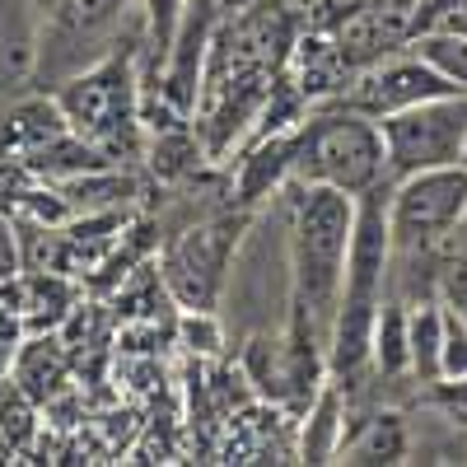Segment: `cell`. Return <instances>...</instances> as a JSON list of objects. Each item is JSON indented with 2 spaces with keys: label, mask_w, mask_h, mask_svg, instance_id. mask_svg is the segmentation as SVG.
<instances>
[{
  "label": "cell",
  "mask_w": 467,
  "mask_h": 467,
  "mask_svg": "<svg viewBox=\"0 0 467 467\" xmlns=\"http://www.w3.org/2000/svg\"><path fill=\"white\" fill-rule=\"evenodd\" d=\"M290 346L327 356V337L341 299L356 197L318 182H290Z\"/></svg>",
  "instance_id": "cell-1"
},
{
  "label": "cell",
  "mask_w": 467,
  "mask_h": 467,
  "mask_svg": "<svg viewBox=\"0 0 467 467\" xmlns=\"http://www.w3.org/2000/svg\"><path fill=\"white\" fill-rule=\"evenodd\" d=\"M290 182H318V187L350 192V197L388 182L379 122L346 103L337 112L299 122L290 131Z\"/></svg>",
  "instance_id": "cell-2"
},
{
  "label": "cell",
  "mask_w": 467,
  "mask_h": 467,
  "mask_svg": "<svg viewBox=\"0 0 467 467\" xmlns=\"http://www.w3.org/2000/svg\"><path fill=\"white\" fill-rule=\"evenodd\" d=\"M379 136H383V154H388V178L458 164L462 136H467V89H453V94L379 117Z\"/></svg>",
  "instance_id": "cell-3"
},
{
  "label": "cell",
  "mask_w": 467,
  "mask_h": 467,
  "mask_svg": "<svg viewBox=\"0 0 467 467\" xmlns=\"http://www.w3.org/2000/svg\"><path fill=\"white\" fill-rule=\"evenodd\" d=\"M467 206V169H420L407 178H393L388 192V229H393V253H431L444 234L458 229Z\"/></svg>",
  "instance_id": "cell-4"
},
{
  "label": "cell",
  "mask_w": 467,
  "mask_h": 467,
  "mask_svg": "<svg viewBox=\"0 0 467 467\" xmlns=\"http://www.w3.org/2000/svg\"><path fill=\"white\" fill-rule=\"evenodd\" d=\"M57 108L70 131L89 145H117L122 131L136 122V89H131V61H99L94 70L75 75L57 94Z\"/></svg>",
  "instance_id": "cell-5"
},
{
  "label": "cell",
  "mask_w": 467,
  "mask_h": 467,
  "mask_svg": "<svg viewBox=\"0 0 467 467\" xmlns=\"http://www.w3.org/2000/svg\"><path fill=\"white\" fill-rule=\"evenodd\" d=\"M458 85L449 80L444 70H435L420 52H407V57H383V61H369L356 85L341 94L346 108H356L365 117H388V112H402L411 103H425V99H440V94H453Z\"/></svg>",
  "instance_id": "cell-6"
},
{
  "label": "cell",
  "mask_w": 467,
  "mask_h": 467,
  "mask_svg": "<svg viewBox=\"0 0 467 467\" xmlns=\"http://www.w3.org/2000/svg\"><path fill=\"white\" fill-rule=\"evenodd\" d=\"M229 248H234V220H215L202 229H187L182 239H173L164 248V285L182 308H211L229 266Z\"/></svg>",
  "instance_id": "cell-7"
},
{
  "label": "cell",
  "mask_w": 467,
  "mask_h": 467,
  "mask_svg": "<svg viewBox=\"0 0 467 467\" xmlns=\"http://www.w3.org/2000/svg\"><path fill=\"white\" fill-rule=\"evenodd\" d=\"M411 449V435H407V420L398 411H374L365 416L356 431H346L341 449H337V462H356V467H383V462H402Z\"/></svg>",
  "instance_id": "cell-8"
},
{
  "label": "cell",
  "mask_w": 467,
  "mask_h": 467,
  "mask_svg": "<svg viewBox=\"0 0 467 467\" xmlns=\"http://www.w3.org/2000/svg\"><path fill=\"white\" fill-rule=\"evenodd\" d=\"M37 61V37L28 0H0V99L19 89Z\"/></svg>",
  "instance_id": "cell-9"
},
{
  "label": "cell",
  "mask_w": 467,
  "mask_h": 467,
  "mask_svg": "<svg viewBox=\"0 0 467 467\" xmlns=\"http://www.w3.org/2000/svg\"><path fill=\"white\" fill-rule=\"evenodd\" d=\"M341 440H346V398H341V383L332 379V383H318V393L308 398L299 453H304V462H332Z\"/></svg>",
  "instance_id": "cell-10"
},
{
  "label": "cell",
  "mask_w": 467,
  "mask_h": 467,
  "mask_svg": "<svg viewBox=\"0 0 467 467\" xmlns=\"http://www.w3.org/2000/svg\"><path fill=\"white\" fill-rule=\"evenodd\" d=\"M61 136H70V122L61 117V108H57V99H33V103H19V108H10V122H5V131H0V140H5V150H15V154H33L37 150H47V145H57Z\"/></svg>",
  "instance_id": "cell-11"
},
{
  "label": "cell",
  "mask_w": 467,
  "mask_h": 467,
  "mask_svg": "<svg viewBox=\"0 0 467 467\" xmlns=\"http://www.w3.org/2000/svg\"><path fill=\"white\" fill-rule=\"evenodd\" d=\"M407 346H411V379L440 383V346H444V304L420 299L407 304Z\"/></svg>",
  "instance_id": "cell-12"
},
{
  "label": "cell",
  "mask_w": 467,
  "mask_h": 467,
  "mask_svg": "<svg viewBox=\"0 0 467 467\" xmlns=\"http://www.w3.org/2000/svg\"><path fill=\"white\" fill-rule=\"evenodd\" d=\"M369 365L383 379H402L411 374V346H407V304L383 299L379 318H374V346H369Z\"/></svg>",
  "instance_id": "cell-13"
},
{
  "label": "cell",
  "mask_w": 467,
  "mask_h": 467,
  "mask_svg": "<svg viewBox=\"0 0 467 467\" xmlns=\"http://www.w3.org/2000/svg\"><path fill=\"white\" fill-rule=\"evenodd\" d=\"M43 5H47L52 28L75 43V37H94V33H103L117 15L127 10V0H43Z\"/></svg>",
  "instance_id": "cell-14"
},
{
  "label": "cell",
  "mask_w": 467,
  "mask_h": 467,
  "mask_svg": "<svg viewBox=\"0 0 467 467\" xmlns=\"http://www.w3.org/2000/svg\"><path fill=\"white\" fill-rule=\"evenodd\" d=\"M248 379L257 383V393H290V360H285V346H276L271 337H253L248 341V356H244Z\"/></svg>",
  "instance_id": "cell-15"
},
{
  "label": "cell",
  "mask_w": 467,
  "mask_h": 467,
  "mask_svg": "<svg viewBox=\"0 0 467 467\" xmlns=\"http://www.w3.org/2000/svg\"><path fill=\"white\" fill-rule=\"evenodd\" d=\"M411 52H420L458 89H467V33H420V37H411Z\"/></svg>",
  "instance_id": "cell-16"
},
{
  "label": "cell",
  "mask_w": 467,
  "mask_h": 467,
  "mask_svg": "<svg viewBox=\"0 0 467 467\" xmlns=\"http://www.w3.org/2000/svg\"><path fill=\"white\" fill-rule=\"evenodd\" d=\"M140 15H145V33H150V52L169 61V52L178 47V33L187 19V0H140Z\"/></svg>",
  "instance_id": "cell-17"
},
{
  "label": "cell",
  "mask_w": 467,
  "mask_h": 467,
  "mask_svg": "<svg viewBox=\"0 0 467 467\" xmlns=\"http://www.w3.org/2000/svg\"><path fill=\"white\" fill-rule=\"evenodd\" d=\"M467 379V318L444 308V346H440V383Z\"/></svg>",
  "instance_id": "cell-18"
},
{
  "label": "cell",
  "mask_w": 467,
  "mask_h": 467,
  "mask_svg": "<svg viewBox=\"0 0 467 467\" xmlns=\"http://www.w3.org/2000/svg\"><path fill=\"white\" fill-rule=\"evenodd\" d=\"M37 379H47V388L61 379V356L52 341H28L24 360H19V383L28 388V393L37 398Z\"/></svg>",
  "instance_id": "cell-19"
},
{
  "label": "cell",
  "mask_w": 467,
  "mask_h": 467,
  "mask_svg": "<svg viewBox=\"0 0 467 467\" xmlns=\"http://www.w3.org/2000/svg\"><path fill=\"white\" fill-rule=\"evenodd\" d=\"M182 346L187 350H197V356H215V350L224 346L220 341V323H215V314L211 308H182Z\"/></svg>",
  "instance_id": "cell-20"
},
{
  "label": "cell",
  "mask_w": 467,
  "mask_h": 467,
  "mask_svg": "<svg viewBox=\"0 0 467 467\" xmlns=\"http://www.w3.org/2000/svg\"><path fill=\"white\" fill-rule=\"evenodd\" d=\"M15 271H19V239H15L10 220L0 215V281H10Z\"/></svg>",
  "instance_id": "cell-21"
},
{
  "label": "cell",
  "mask_w": 467,
  "mask_h": 467,
  "mask_svg": "<svg viewBox=\"0 0 467 467\" xmlns=\"http://www.w3.org/2000/svg\"><path fill=\"white\" fill-rule=\"evenodd\" d=\"M449 244H453V248H467V206H462V220H458V229L449 234Z\"/></svg>",
  "instance_id": "cell-22"
},
{
  "label": "cell",
  "mask_w": 467,
  "mask_h": 467,
  "mask_svg": "<svg viewBox=\"0 0 467 467\" xmlns=\"http://www.w3.org/2000/svg\"><path fill=\"white\" fill-rule=\"evenodd\" d=\"M458 164H462V169H467V136H462V160H458Z\"/></svg>",
  "instance_id": "cell-23"
}]
</instances>
